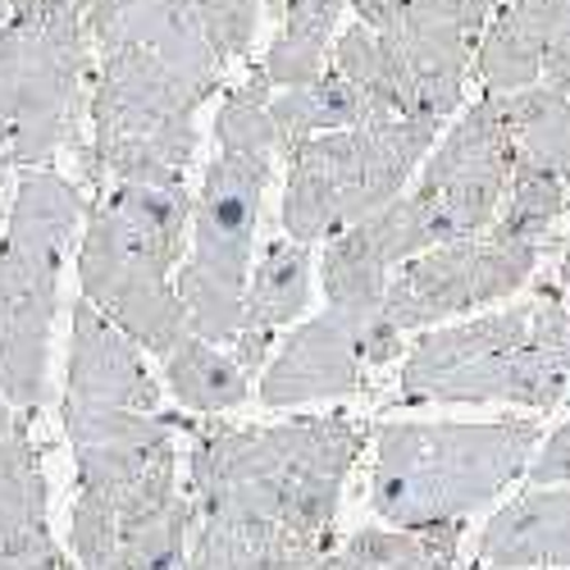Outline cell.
I'll use <instances>...</instances> for the list:
<instances>
[{"label":"cell","mask_w":570,"mask_h":570,"mask_svg":"<svg viewBox=\"0 0 570 570\" xmlns=\"http://www.w3.org/2000/svg\"><path fill=\"white\" fill-rule=\"evenodd\" d=\"M365 430L347 415H306L269 430H202L187 484L202 520L283 525L334 543L338 498Z\"/></svg>","instance_id":"6da1fadb"},{"label":"cell","mask_w":570,"mask_h":570,"mask_svg":"<svg viewBox=\"0 0 570 570\" xmlns=\"http://www.w3.org/2000/svg\"><path fill=\"white\" fill-rule=\"evenodd\" d=\"M82 215V302L97 306L141 352L165 356L187 334V315L174 293V269L187 247V224H193L187 183H115Z\"/></svg>","instance_id":"7a4b0ae2"},{"label":"cell","mask_w":570,"mask_h":570,"mask_svg":"<svg viewBox=\"0 0 570 570\" xmlns=\"http://www.w3.org/2000/svg\"><path fill=\"white\" fill-rule=\"evenodd\" d=\"M539 439V424L525 415L489 424H384L374 443L370 507L397 530L465 520L525 474Z\"/></svg>","instance_id":"3957f363"},{"label":"cell","mask_w":570,"mask_h":570,"mask_svg":"<svg viewBox=\"0 0 570 570\" xmlns=\"http://www.w3.org/2000/svg\"><path fill=\"white\" fill-rule=\"evenodd\" d=\"M82 210V193L65 174L51 165L23 169L0 243V397L19 411H37L46 402L60 269Z\"/></svg>","instance_id":"277c9868"},{"label":"cell","mask_w":570,"mask_h":570,"mask_svg":"<svg viewBox=\"0 0 570 570\" xmlns=\"http://www.w3.org/2000/svg\"><path fill=\"white\" fill-rule=\"evenodd\" d=\"M97 56L101 69L87 106L91 141L82 147L87 178L151 187L187 183V165L197 156V110L215 91L141 46H110Z\"/></svg>","instance_id":"5b68a950"},{"label":"cell","mask_w":570,"mask_h":570,"mask_svg":"<svg viewBox=\"0 0 570 570\" xmlns=\"http://www.w3.org/2000/svg\"><path fill=\"white\" fill-rule=\"evenodd\" d=\"M443 124L430 115H393L361 128L315 132L288 147V187H283V228L311 247L365 219L402 187L439 141Z\"/></svg>","instance_id":"8992f818"},{"label":"cell","mask_w":570,"mask_h":570,"mask_svg":"<svg viewBox=\"0 0 570 570\" xmlns=\"http://www.w3.org/2000/svg\"><path fill=\"white\" fill-rule=\"evenodd\" d=\"M570 389L566 365L530 338V311L511 306L420 334L402 365V402H511L552 411Z\"/></svg>","instance_id":"52a82bcc"},{"label":"cell","mask_w":570,"mask_h":570,"mask_svg":"<svg viewBox=\"0 0 570 570\" xmlns=\"http://www.w3.org/2000/svg\"><path fill=\"white\" fill-rule=\"evenodd\" d=\"M274 151L219 147L193 202V256L183 261L174 293L187 315V334L228 347L243 328V293L252 274V247L261 202L269 187Z\"/></svg>","instance_id":"ba28073f"},{"label":"cell","mask_w":570,"mask_h":570,"mask_svg":"<svg viewBox=\"0 0 570 570\" xmlns=\"http://www.w3.org/2000/svg\"><path fill=\"white\" fill-rule=\"evenodd\" d=\"M197 507L178 489V452L115 480L78 484L69 539L78 570H178Z\"/></svg>","instance_id":"9c48e42d"},{"label":"cell","mask_w":570,"mask_h":570,"mask_svg":"<svg viewBox=\"0 0 570 570\" xmlns=\"http://www.w3.org/2000/svg\"><path fill=\"white\" fill-rule=\"evenodd\" d=\"M6 23H10V82H14L6 165L46 169L78 132L91 37L69 0L37 14L32 23H14V19Z\"/></svg>","instance_id":"30bf717a"},{"label":"cell","mask_w":570,"mask_h":570,"mask_svg":"<svg viewBox=\"0 0 570 570\" xmlns=\"http://www.w3.org/2000/svg\"><path fill=\"white\" fill-rule=\"evenodd\" d=\"M539 252V243H520V237L498 233L493 224L484 233L434 243L393 269L379 320L406 334V328H430L452 315L484 311L525 288Z\"/></svg>","instance_id":"8fae6325"},{"label":"cell","mask_w":570,"mask_h":570,"mask_svg":"<svg viewBox=\"0 0 570 570\" xmlns=\"http://www.w3.org/2000/svg\"><path fill=\"white\" fill-rule=\"evenodd\" d=\"M511 165H515V147L507 132L502 97L484 91L420 160V183L411 202L420 206L434 243L484 233L498 219Z\"/></svg>","instance_id":"7c38bea8"},{"label":"cell","mask_w":570,"mask_h":570,"mask_svg":"<svg viewBox=\"0 0 570 570\" xmlns=\"http://www.w3.org/2000/svg\"><path fill=\"white\" fill-rule=\"evenodd\" d=\"M430 243H434L430 224H424L411 197H393L365 219L334 233L320 261L328 311L343 315L352 328H361V338H370V328H379V311H384L393 269L420 256Z\"/></svg>","instance_id":"4fadbf2b"},{"label":"cell","mask_w":570,"mask_h":570,"mask_svg":"<svg viewBox=\"0 0 570 570\" xmlns=\"http://www.w3.org/2000/svg\"><path fill=\"white\" fill-rule=\"evenodd\" d=\"M489 10L480 0H406L402 19L389 28L415 82V106L439 124L461 106L465 69L480 51Z\"/></svg>","instance_id":"5bb4252c"},{"label":"cell","mask_w":570,"mask_h":570,"mask_svg":"<svg viewBox=\"0 0 570 570\" xmlns=\"http://www.w3.org/2000/svg\"><path fill=\"white\" fill-rule=\"evenodd\" d=\"M82 23L91 37V51L141 46V51L160 56L183 78L202 82L206 91H219L224 60L210 51L193 0H91Z\"/></svg>","instance_id":"9a60e30c"},{"label":"cell","mask_w":570,"mask_h":570,"mask_svg":"<svg viewBox=\"0 0 570 570\" xmlns=\"http://www.w3.org/2000/svg\"><path fill=\"white\" fill-rule=\"evenodd\" d=\"M365 370V338L343 315L324 311L297 324L283 338L278 356L261 370V402L265 406H302L320 397L356 393Z\"/></svg>","instance_id":"2e32d148"},{"label":"cell","mask_w":570,"mask_h":570,"mask_svg":"<svg viewBox=\"0 0 570 570\" xmlns=\"http://www.w3.org/2000/svg\"><path fill=\"white\" fill-rule=\"evenodd\" d=\"M65 406H115V411H160V384L151 379L141 347L91 306H73L69 334V393Z\"/></svg>","instance_id":"e0dca14e"},{"label":"cell","mask_w":570,"mask_h":570,"mask_svg":"<svg viewBox=\"0 0 570 570\" xmlns=\"http://www.w3.org/2000/svg\"><path fill=\"white\" fill-rule=\"evenodd\" d=\"M480 566L489 570H570V484H534L489 515L480 530Z\"/></svg>","instance_id":"ac0fdd59"},{"label":"cell","mask_w":570,"mask_h":570,"mask_svg":"<svg viewBox=\"0 0 570 570\" xmlns=\"http://www.w3.org/2000/svg\"><path fill=\"white\" fill-rule=\"evenodd\" d=\"M311 306V247L302 243H265L256 269L247 274V293H243V328L233 347V361L247 374H256L269 356L274 328L293 324Z\"/></svg>","instance_id":"d6986e66"},{"label":"cell","mask_w":570,"mask_h":570,"mask_svg":"<svg viewBox=\"0 0 570 570\" xmlns=\"http://www.w3.org/2000/svg\"><path fill=\"white\" fill-rule=\"evenodd\" d=\"M56 548L46 525V474L23 411L0 434V570H23Z\"/></svg>","instance_id":"ffe728a7"},{"label":"cell","mask_w":570,"mask_h":570,"mask_svg":"<svg viewBox=\"0 0 570 570\" xmlns=\"http://www.w3.org/2000/svg\"><path fill=\"white\" fill-rule=\"evenodd\" d=\"M561 23H570V0H511L493 10V23H484L480 51H474L484 91L507 97V91L539 82L543 51Z\"/></svg>","instance_id":"44dd1931"},{"label":"cell","mask_w":570,"mask_h":570,"mask_svg":"<svg viewBox=\"0 0 570 570\" xmlns=\"http://www.w3.org/2000/svg\"><path fill=\"white\" fill-rule=\"evenodd\" d=\"M334 543L306 539L283 525H247V520H202L187 539L178 570H324Z\"/></svg>","instance_id":"7402d4cb"},{"label":"cell","mask_w":570,"mask_h":570,"mask_svg":"<svg viewBox=\"0 0 570 570\" xmlns=\"http://www.w3.org/2000/svg\"><path fill=\"white\" fill-rule=\"evenodd\" d=\"M374 119H384V115H379L338 69H324L320 78H311L302 87H283L278 97H269V124L278 132V151L297 147V141H306L315 132L361 128Z\"/></svg>","instance_id":"603a6c76"},{"label":"cell","mask_w":570,"mask_h":570,"mask_svg":"<svg viewBox=\"0 0 570 570\" xmlns=\"http://www.w3.org/2000/svg\"><path fill=\"white\" fill-rule=\"evenodd\" d=\"M334 69L361 91V97L384 115H420L415 106V82L402 60V46L393 32H374L365 23H352L334 37Z\"/></svg>","instance_id":"cb8c5ba5"},{"label":"cell","mask_w":570,"mask_h":570,"mask_svg":"<svg viewBox=\"0 0 570 570\" xmlns=\"http://www.w3.org/2000/svg\"><path fill=\"white\" fill-rule=\"evenodd\" d=\"M347 0H288L283 6V28L269 41L261 60V73L269 87H302L328 69V51H334L338 19Z\"/></svg>","instance_id":"d4e9b609"},{"label":"cell","mask_w":570,"mask_h":570,"mask_svg":"<svg viewBox=\"0 0 570 570\" xmlns=\"http://www.w3.org/2000/svg\"><path fill=\"white\" fill-rule=\"evenodd\" d=\"M165 384L169 393L197 415H219L243 406L252 393V374L233 361L219 343H206L197 334H183L165 352Z\"/></svg>","instance_id":"484cf974"},{"label":"cell","mask_w":570,"mask_h":570,"mask_svg":"<svg viewBox=\"0 0 570 570\" xmlns=\"http://www.w3.org/2000/svg\"><path fill=\"white\" fill-rule=\"evenodd\" d=\"M502 115H507L515 160L570 183V97H561V91L543 82H530L520 91H507Z\"/></svg>","instance_id":"4316f807"},{"label":"cell","mask_w":570,"mask_h":570,"mask_svg":"<svg viewBox=\"0 0 570 570\" xmlns=\"http://www.w3.org/2000/svg\"><path fill=\"white\" fill-rule=\"evenodd\" d=\"M343 552L361 570H452L461 552V520L420 530H356Z\"/></svg>","instance_id":"83f0119b"},{"label":"cell","mask_w":570,"mask_h":570,"mask_svg":"<svg viewBox=\"0 0 570 570\" xmlns=\"http://www.w3.org/2000/svg\"><path fill=\"white\" fill-rule=\"evenodd\" d=\"M561 210H566V183L543 174V169H534V165H525V160H515L493 228L507 233V237H520V243H539L543 247L552 224L561 219Z\"/></svg>","instance_id":"f1b7e54d"},{"label":"cell","mask_w":570,"mask_h":570,"mask_svg":"<svg viewBox=\"0 0 570 570\" xmlns=\"http://www.w3.org/2000/svg\"><path fill=\"white\" fill-rule=\"evenodd\" d=\"M525 311H530V338L539 347H548L570 374V237L561 247V261H557L552 278L539 283L534 302Z\"/></svg>","instance_id":"f546056e"},{"label":"cell","mask_w":570,"mask_h":570,"mask_svg":"<svg viewBox=\"0 0 570 570\" xmlns=\"http://www.w3.org/2000/svg\"><path fill=\"white\" fill-rule=\"evenodd\" d=\"M193 10L202 19V32L210 41V51L228 65L243 60L256 41V23H261V0H193Z\"/></svg>","instance_id":"4dcf8cb0"},{"label":"cell","mask_w":570,"mask_h":570,"mask_svg":"<svg viewBox=\"0 0 570 570\" xmlns=\"http://www.w3.org/2000/svg\"><path fill=\"white\" fill-rule=\"evenodd\" d=\"M525 474L530 484H570V415L543 439V448H534Z\"/></svg>","instance_id":"1f68e13d"},{"label":"cell","mask_w":570,"mask_h":570,"mask_svg":"<svg viewBox=\"0 0 570 570\" xmlns=\"http://www.w3.org/2000/svg\"><path fill=\"white\" fill-rule=\"evenodd\" d=\"M539 82L561 91V97H570V23H561L557 37L548 41L543 65H539Z\"/></svg>","instance_id":"d6a6232c"},{"label":"cell","mask_w":570,"mask_h":570,"mask_svg":"<svg viewBox=\"0 0 570 570\" xmlns=\"http://www.w3.org/2000/svg\"><path fill=\"white\" fill-rule=\"evenodd\" d=\"M19 415H23V411H19V406H10V402H6V397H0V434H6V430H10V424H14V420H19Z\"/></svg>","instance_id":"836d02e7"},{"label":"cell","mask_w":570,"mask_h":570,"mask_svg":"<svg viewBox=\"0 0 570 570\" xmlns=\"http://www.w3.org/2000/svg\"><path fill=\"white\" fill-rule=\"evenodd\" d=\"M484 10H502V6H511V0H480Z\"/></svg>","instance_id":"e575fe53"},{"label":"cell","mask_w":570,"mask_h":570,"mask_svg":"<svg viewBox=\"0 0 570 570\" xmlns=\"http://www.w3.org/2000/svg\"><path fill=\"white\" fill-rule=\"evenodd\" d=\"M69 6H73L78 14H87V10H91V0H69Z\"/></svg>","instance_id":"d590c367"},{"label":"cell","mask_w":570,"mask_h":570,"mask_svg":"<svg viewBox=\"0 0 570 570\" xmlns=\"http://www.w3.org/2000/svg\"><path fill=\"white\" fill-rule=\"evenodd\" d=\"M0 19H6V6H0Z\"/></svg>","instance_id":"8d00e7d4"},{"label":"cell","mask_w":570,"mask_h":570,"mask_svg":"<svg viewBox=\"0 0 570 570\" xmlns=\"http://www.w3.org/2000/svg\"><path fill=\"white\" fill-rule=\"evenodd\" d=\"M474 566H480V561H474ZM480 570H489V566H480Z\"/></svg>","instance_id":"74e56055"},{"label":"cell","mask_w":570,"mask_h":570,"mask_svg":"<svg viewBox=\"0 0 570 570\" xmlns=\"http://www.w3.org/2000/svg\"><path fill=\"white\" fill-rule=\"evenodd\" d=\"M470 570H480V566H470Z\"/></svg>","instance_id":"f35d334b"},{"label":"cell","mask_w":570,"mask_h":570,"mask_svg":"<svg viewBox=\"0 0 570 570\" xmlns=\"http://www.w3.org/2000/svg\"><path fill=\"white\" fill-rule=\"evenodd\" d=\"M0 23H6V19H0Z\"/></svg>","instance_id":"ab89813d"}]
</instances>
